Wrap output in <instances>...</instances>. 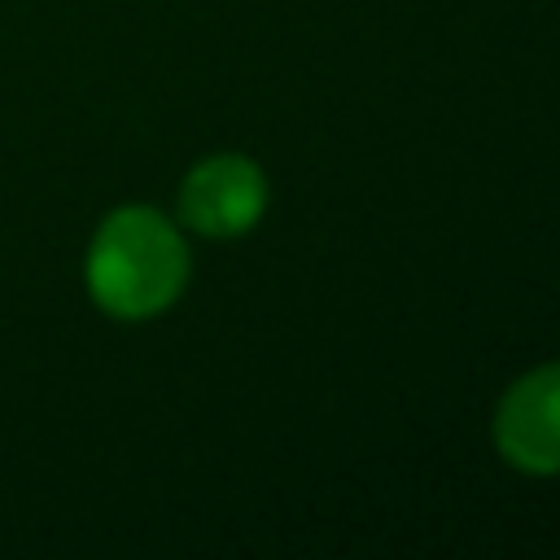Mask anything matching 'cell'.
<instances>
[{
    "instance_id": "1",
    "label": "cell",
    "mask_w": 560,
    "mask_h": 560,
    "mask_svg": "<svg viewBox=\"0 0 560 560\" xmlns=\"http://www.w3.org/2000/svg\"><path fill=\"white\" fill-rule=\"evenodd\" d=\"M188 284V245L153 206H118L92 236L88 289L114 319H149Z\"/></svg>"
},
{
    "instance_id": "2",
    "label": "cell",
    "mask_w": 560,
    "mask_h": 560,
    "mask_svg": "<svg viewBox=\"0 0 560 560\" xmlns=\"http://www.w3.org/2000/svg\"><path fill=\"white\" fill-rule=\"evenodd\" d=\"M494 446L521 472H560V363H542L508 385L494 411Z\"/></svg>"
},
{
    "instance_id": "3",
    "label": "cell",
    "mask_w": 560,
    "mask_h": 560,
    "mask_svg": "<svg viewBox=\"0 0 560 560\" xmlns=\"http://www.w3.org/2000/svg\"><path fill=\"white\" fill-rule=\"evenodd\" d=\"M267 210V179L241 153L197 162L179 184V219L201 236H241Z\"/></svg>"
}]
</instances>
